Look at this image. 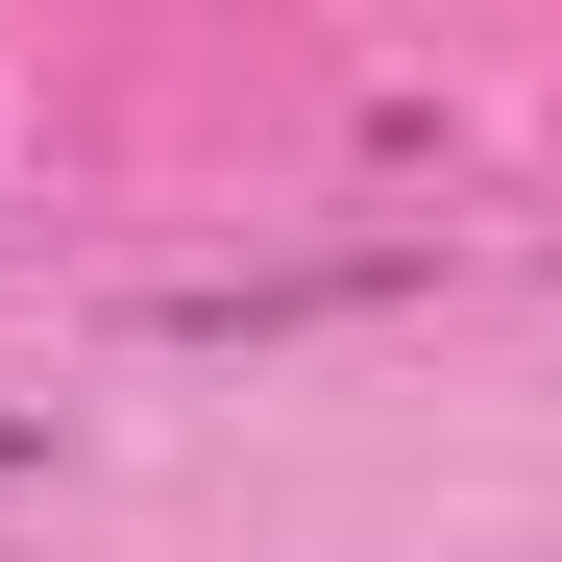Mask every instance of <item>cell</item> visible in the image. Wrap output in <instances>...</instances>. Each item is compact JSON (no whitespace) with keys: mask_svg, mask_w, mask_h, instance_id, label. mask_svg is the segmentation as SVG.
Listing matches in <instances>:
<instances>
[{"mask_svg":"<svg viewBox=\"0 0 562 562\" xmlns=\"http://www.w3.org/2000/svg\"><path fill=\"white\" fill-rule=\"evenodd\" d=\"M0 464H49V416H0Z\"/></svg>","mask_w":562,"mask_h":562,"instance_id":"1","label":"cell"}]
</instances>
